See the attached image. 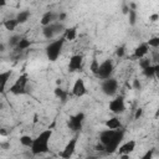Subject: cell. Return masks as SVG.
<instances>
[{
	"label": "cell",
	"mask_w": 159,
	"mask_h": 159,
	"mask_svg": "<svg viewBox=\"0 0 159 159\" xmlns=\"http://www.w3.org/2000/svg\"><path fill=\"white\" fill-rule=\"evenodd\" d=\"M147 45H148V46H150V47L158 48V47H159V37H158V36L152 37V39H150V40L147 42Z\"/></svg>",
	"instance_id": "4316f807"
},
{
	"label": "cell",
	"mask_w": 159,
	"mask_h": 159,
	"mask_svg": "<svg viewBox=\"0 0 159 159\" xmlns=\"http://www.w3.org/2000/svg\"><path fill=\"white\" fill-rule=\"evenodd\" d=\"M124 132L122 129L112 130V129H104L99 133V143L103 145L104 152L108 154H112L117 152L120 142L123 140Z\"/></svg>",
	"instance_id": "6da1fadb"
},
{
	"label": "cell",
	"mask_w": 159,
	"mask_h": 159,
	"mask_svg": "<svg viewBox=\"0 0 159 159\" xmlns=\"http://www.w3.org/2000/svg\"><path fill=\"white\" fill-rule=\"evenodd\" d=\"M5 5H6V1L5 0H0V7L1 6H5Z\"/></svg>",
	"instance_id": "ab89813d"
},
{
	"label": "cell",
	"mask_w": 159,
	"mask_h": 159,
	"mask_svg": "<svg viewBox=\"0 0 159 159\" xmlns=\"http://www.w3.org/2000/svg\"><path fill=\"white\" fill-rule=\"evenodd\" d=\"M148 51H149V46L147 45V42H143V43H140L139 46H137L134 48L133 57L137 58V60H140V58L145 57V55L148 53Z\"/></svg>",
	"instance_id": "4fadbf2b"
},
{
	"label": "cell",
	"mask_w": 159,
	"mask_h": 159,
	"mask_svg": "<svg viewBox=\"0 0 159 159\" xmlns=\"http://www.w3.org/2000/svg\"><path fill=\"white\" fill-rule=\"evenodd\" d=\"M129 10H130V9H129V6H128V5H125V4L122 6V11H123V14H127V15H128Z\"/></svg>",
	"instance_id": "8d00e7d4"
},
{
	"label": "cell",
	"mask_w": 159,
	"mask_h": 159,
	"mask_svg": "<svg viewBox=\"0 0 159 159\" xmlns=\"http://www.w3.org/2000/svg\"><path fill=\"white\" fill-rule=\"evenodd\" d=\"M158 72H159V65H150L148 66L147 68L143 70V75L147 77V78H154L158 76Z\"/></svg>",
	"instance_id": "e0dca14e"
},
{
	"label": "cell",
	"mask_w": 159,
	"mask_h": 159,
	"mask_svg": "<svg viewBox=\"0 0 159 159\" xmlns=\"http://www.w3.org/2000/svg\"><path fill=\"white\" fill-rule=\"evenodd\" d=\"M135 147H137L135 140L130 139V140H128V142L120 144L117 150H118V154H119V155H122V154H128V155H129L130 153H133V152L135 150Z\"/></svg>",
	"instance_id": "7c38bea8"
},
{
	"label": "cell",
	"mask_w": 159,
	"mask_h": 159,
	"mask_svg": "<svg viewBox=\"0 0 159 159\" xmlns=\"http://www.w3.org/2000/svg\"><path fill=\"white\" fill-rule=\"evenodd\" d=\"M53 93H55V96H56L58 99H61L62 102H66V101H67L68 92H67L66 89H63V88H61V87H58V86H57V87L55 88Z\"/></svg>",
	"instance_id": "44dd1931"
},
{
	"label": "cell",
	"mask_w": 159,
	"mask_h": 159,
	"mask_svg": "<svg viewBox=\"0 0 159 159\" xmlns=\"http://www.w3.org/2000/svg\"><path fill=\"white\" fill-rule=\"evenodd\" d=\"M140 87H142V83H140V81L135 78V80L133 81V88H134V89H140Z\"/></svg>",
	"instance_id": "836d02e7"
},
{
	"label": "cell",
	"mask_w": 159,
	"mask_h": 159,
	"mask_svg": "<svg viewBox=\"0 0 159 159\" xmlns=\"http://www.w3.org/2000/svg\"><path fill=\"white\" fill-rule=\"evenodd\" d=\"M12 75V71L11 70H7V71H4V72H0V94H2L5 92V88H6V84L10 80Z\"/></svg>",
	"instance_id": "9a60e30c"
},
{
	"label": "cell",
	"mask_w": 159,
	"mask_h": 159,
	"mask_svg": "<svg viewBox=\"0 0 159 159\" xmlns=\"http://www.w3.org/2000/svg\"><path fill=\"white\" fill-rule=\"evenodd\" d=\"M76 37H77V27L76 26H72V27H68L65 30V32H63L65 41H73Z\"/></svg>",
	"instance_id": "ac0fdd59"
},
{
	"label": "cell",
	"mask_w": 159,
	"mask_h": 159,
	"mask_svg": "<svg viewBox=\"0 0 159 159\" xmlns=\"http://www.w3.org/2000/svg\"><path fill=\"white\" fill-rule=\"evenodd\" d=\"M30 46H31V41H30L29 39H26V37H21V40H20V42L17 43V46L15 47V50H17V51H24V50L29 48Z\"/></svg>",
	"instance_id": "603a6c76"
},
{
	"label": "cell",
	"mask_w": 159,
	"mask_h": 159,
	"mask_svg": "<svg viewBox=\"0 0 159 159\" xmlns=\"http://www.w3.org/2000/svg\"><path fill=\"white\" fill-rule=\"evenodd\" d=\"M149 20H150L152 22L158 21V20H159V14H153V15H150V16H149Z\"/></svg>",
	"instance_id": "d590c367"
},
{
	"label": "cell",
	"mask_w": 159,
	"mask_h": 159,
	"mask_svg": "<svg viewBox=\"0 0 159 159\" xmlns=\"http://www.w3.org/2000/svg\"><path fill=\"white\" fill-rule=\"evenodd\" d=\"M153 155H154V149H149V150H147V152L142 155L140 159H153Z\"/></svg>",
	"instance_id": "f546056e"
},
{
	"label": "cell",
	"mask_w": 159,
	"mask_h": 159,
	"mask_svg": "<svg viewBox=\"0 0 159 159\" xmlns=\"http://www.w3.org/2000/svg\"><path fill=\"white\" fill-rule=\"evenodd\" d=\"M42 35H43V37L47 39V40L53 39V37L56 36L55 29H53V24H51V25H48V26H43V27H42Z\"/></svg>",
	"instance_id": "ffe728a7"
},
{
	"label": "cell",
	"mask_w": 159,
	"mask_h": 159,
	"mask_svg": "<svg viewBox=\"0 0 159 159\" xmlns=\"http://www.w3.org/2000/svg\"><path fill=\"white\" fill-rule=\"evenodd\" d=\"M142 116H143V108H138V109L135 111V114H134V119H139Z\"/></svg>",
	"instance_id": "e575fe53"
},
{
	"label": "cell",
	"mask_w": 159,
	"mask_h": 159,
	"mask_svg": "<svg viewBox=\"0 0 159 159\" xmlns=\"http://www.w3.org/2000/svg\"><path fill=\"white\" fill-rule=\"evenodd\" d=\"M30 16H31V14H30L29 10H22V11H20V12L16 15L15 20H16L17 24L20 25V24H25V22H27L29 19H30Z\"/></svg>",
	"instance_id": "d6986e66"
},
{
	"label": "cell",
	"mask_w": 159,
	"mask_h": 159,
	"mask_svg": "<svg viewBox=\"0 0 159 159\" xmlns=\"http://www.w3.org/2000/svg\"><path fill=\"white\" fill-rule=\"evenodd\" d=\"M83 67V56L82 55H72L68 62V71L70 72H76L81 71Z\"/></svg>",
	"instance_id": "8fae6325"
},
{
	"label": "cell",
	"mask_w": 159,
	"mask_h": 159,
	"mask_svg": "<svg viewBox=\"0 0 159 159\" xmlns=\"http://www.w3.org/2000/svg\"><path fill=\"white\" fill-rule=\"evenodd\" d=\"M150 65H152V62H150V60H149V58L143 57V58H140V60H139V66H140V68H142V70L147 68V67H148V66H150Z\"/></svg>",
	"instance_id": "f1b7e54d"
},
{
	"label": "cell",
	"mask_w": 159,
	"mask_h": 159,
	"mask_svg": "<svg viewBox=\"0 0 159 159\" xmlns=\"http://www.w3.org/2000/svg\"><path fill=\"white\" fill-rule=\"evenodd\" d=\"M119 158L120 159H129V155L128 154H122V155H119Z\"/></svg>",
	"instance_id": "74e56055"
},
{
	"label": "cell",
	"mask_w": 159,
	"mask_h": 159,
	"mask_svg": "<svg viewBox=\"0 0 159 159\" xmlns=\"http://www.w3.org/2000/svg\"><path fill=\"white\" fill-rule=\"evenodd\" d=\"M128 21H129V25L134 26L135 22H137V11L135 10H129L128 12Z\"/></svg>",
	"instance_id": "484cf974"
},
{
	"label": "cell",
	"mask_w": 159,
	"mask_h": 159,
	"mask_svg": "<svg viewBox=\"0 0 159 159\" xmlns=\"http://www.w3.org/2000/svg\"><path fill=\"white\" fill-rule=\"evenodd\" d=\"M113 70H114V65H113L112 60L107 58L102 63H99V67H98V71H97V75L96 76L98 78H101V80L111 78L112 77V73H113Z\"/></svg>",
	"instance_id": "5b68a950"
},
{
	"label": "cell",
	"mask_w": 159,
	"mask_h": 159,
	"mask_svg": "<svg viewBox=\"0 0 159 159\" xmlns=\"http://www.w3.org/2000/svg\"><path fill=\"white\" fill-rule=\"evenodd\" d=\"M55 20H57V15H56L53 11H50V10H48V11H46V12L42 15L40 22H41V25H42V27H43V26H48V25L53 24Z\"/></svg>",
	"instance_id": "5bb4252c"
},
{
	"label": "cell",
	"mask_w": 159,
	"mask_h": 159,
	"mask_svg": "<svg viewBox=\"0 0 159 159\" xmlns=\"http://www.w3.org/2000/svg\"><path fill=\"white\" fill-rule=\"evenodd\" d=\"M71 93H72V96L78 97V98L87 93V87H86V83L82 78H77L75 81V83L72 86V89H71Z\"/></svg>",
	"instance_id": "30bf717a"
},
{
	"label": "cell",
	"mask_w": 159,
	"mask_h": 159,
	"mask_svg": "<svg viewBox=\"0 0 159 159\" xmlns=\"http://www.w3.org/2000/svg\"><path fill=\"white\" fill-rule=\"evenodd\" d=\"M124 53H125V47H124V46H120V47H118V48L116 50V55H117L118 57H123Z\"/></svg>",
	"instance_id": "4dcf8cb0"
},
{
	"label": "cell",
	"mask_w": 159,
	"mask_h": 159,
	"mask_svg": "<svg viewBox=\"0 0 159 159\" xmlns=\"http://www.w3.org/2000/svg\"><path fill=\"white\" fill-rule=\"evenodd\" d=\"M19 142L22 147H26V148H31L32 145V142H34V138L31 135H27V134H24L19 138Z\"/></svg>",
	"instance_id": "7402d4cb"
},
{
	"label": "cell",
	"mask_w": 159,
	"mask_h": 159,
	"mask_svg": "<svg viewBox=\"0 0 159 159\" xmlns=\"http://www.w3.org/2000/svg\"><path fill=\"white\" fill-rule=\"evenodd\" d=\"M27 82H29V77L26 73H22L20 75L15 82L11 84L10 87V92L15 96H21V94H25L26 93V87H27Z\"/></svg>",
	"instance_id": "277c9868"
},
{
	"label": "cell",
	"mask_w": 159,
	"mask_h": 159,
	"mask_svg": "<svg viewBox=\"0 0 159 159\" xmlns=\"http://www.w3.org/2000/svg\"><path fill=\"white\" fill-rule=\"evenodd\" d=\"M52 137V130L46 129L42 130L36 138H34L32 145H31V153L34 155H41L45 153H48L50 150V140Z\"/></svg>",
	"instance_id": "7a4b0ae2"
},
{
	"label": "cell",
	"mask_w": 159,
	"mask_h": 159,
	"mask_svg": "<svg viewBox=\"0 0 159 159\" xmlns=\"http://www.w3.org/2000/svg\"><path fill=\"white\" fill-rule=\"evenodd\" d=\"M84 113L83 112H78L76 114H72L68 118V122H67V125L71 130L73 132H80L83 127V122H84Z\"/></svg>",
	"instance_id": "8992f818"
},
{
	"label": "cell",
	"mask_w": 159,
	"mask_h": 159,
	"mask_svg": "<svg viewBox=\"0 0 159 159\" xmlns=\"http://www.w3.org/2000/svg\"><path fill=\"white\" fill-rule=\"evenodd\" d=\"M104 125H106L107 129L117 130V129H120L122 128V122H120V119L118 117H112V118H109V119L106 120Z\"/></svg>",
	"instance_id": "2e32d148"
},
{
	"label": "cell",
	"mask_w": 159,
	"mask_h": 159,
	"mask_svg": "<svg viewBox=\"0 0 159 159\" xmlns=\"http://www.w3.org/2000/svg\"><path fill=\"white\" fill-rule=\"evenodd\" d=\"M66 17H67V14H66V12H60V14L57 15V20H58V22L65 21V20H66Z\"/></svg>",
	"instance_id": "1f68e13d"
},
{
	"label": "cell",
	"mask_w": 159,
	"mask_h": 159,
	"mask_svg": "<svg viewBox=\"0 0 159 159\" xmlns=\"http://www.w3.org/2000/svg\"><path fill=\"white\" fill-rule=\"evenodd\" d=\"M98 67H99V62L97 61V58H93L92 60V63L89 66V70L93 75H97V71H98Z\"/></svg>",
	"instance_id": "83f0119b"
},
{
	"label": "cell",
	"mask_w": 159,
	"mask_h": 159,
	"mask_svg": "<svg viewBox=\"0 0 159 159\" xmlns=\"http://www.w3.org/2000/svg\"><path fill=\"white\" fill-rule=\"evenodd\" d=\"M20 40H21L20 35H12V36H10V39L7 41V46L11 47V48H15L17 46V43L20 42Z\"/></svg>",
	"instance_id": "d4e9b609"
},
{
	"label": "cell",
	"mask_w": 159,
	"mask_h": 159,
	"mask_svg": "<svg viewBox=\"0 0 159 159\" xmlns=\"http://www.w3.org/2000/svg\"><path fill=\"white\" fill-rule=\"evenodd\" d=\"M108 109L114 114H122L125 111V102L123 96H117L108 104Z\"/></svg>",
	"instance_id": "9c48e42d"
},
{
	"label": "cell",
	"mask_w": 159,
	"mask_h": 159,
	"mask_svg": "<svg viewBox=\"0 0 159 159\" xmlns=\"http://www.w3.org/2000/svg\"><path fill=\"white\" fill-rule=\"evenodd\" d=\"M4 51H5V45L0 43V52H4Z\"/></svg>",
	"instance_id": "f35d334b"
},
{
	"label": "cell",
	"mask_w": 159,
	"mask_h": 159,
	"mask_svg": "<svg viewBox=\"0 0 159 159\" xmlns=\"http://www.w3.org/2000/svg\"><path fill=\"white\" fill-rule=\"evenodd\" d=\"M17 21L15 19H9V20H5L4 21V27L7 30V31H14L17 26Z\"/></svg>",
	"instance_id": "cb8c5ba5"
},
{
	"label": "cell",
	"mask_w": 159,
	"mask_h": 159,
	"mask_svg": "<svg viewBox=\"0 0 159 159\" xmlns=\"http://www.w3.org/2000/svg\"><path fill=\"white\" fill-rule=\"evenodd\" d=\"M63 45H65V39L61 37L58 40H55V41H51L46 48H45V52H46V57L50 60V61H56L61 52H62V48H63Z\"/></svg>",
	"instance_id": "3957f363"
},
{
	"label": "cell",
	"mask_w": 159,
	"mask_h": 159,
	"mask_svg": "<svg viewBox=\"0 0 159 159\" xmlns=\"http://www.w3.org/2000/svg\"><path fill=\"white\" fill-rule=\"evenodd\" d=\"M101 89L102 92L108 96V97H112L117 93V89H118V81L113 77L111 78H107V80H103L102 81V84H101Z\"/></svg>",
	"instance_id": "52a82bcc"
},
{
	"label": "cell",
	"mask_w": 159,
	"mask_h": 159,
	"mask_svg": "<svg viewBox=\"0 0 159 159\" xmlns=\"http://www.w3.org/2000/svg\"><path fill=\"white\" fill-rule=\"evenodd\" d=\"M0 148L4 150L10 149V142H0Z\"/></svg>",
	"instance_id": "d6a6232c"
},
{
	"label": "cell",
	"mask_w": 159,
	"mask_h": 159,
	"mask_svg": "<svg viewBox=\"0 0 159 159\" xmlns=\"http://www.w3.org/2000/svg\"><path fill=\"white\" fill-rule=\"evenodd\" d=\"M77 135H75L73 138H71L67 143H66V145L63 147V149L60 152V158L61 159H71L72 157H73V154H75V152H76V148H77Z\"/></svg>",
	"instance_id": "ba28073f"
}]
</instances>
